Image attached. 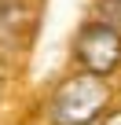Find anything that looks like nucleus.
<instances>
[{
    "instance_id": "obj_1",
    "label": "nucleus",
    "mask_w": 121,
    "mask_h": 125,
    "mask_svg": "<svg viewBox=\"0 0 121 125\" xmlns=\"http://www.w3.org/2000/svg\"><path fill=\"white\" fill-rule=\"evenodd\" d=\"M114 96L103 74H70L55 85L51 99H48V114L55 125H95L106 110H110Z\"/></svg>"
},
{
    "instance_id": "obj_2",
    "label": "nucleus",
    "mask_w": 121,
    "mask_h": 125,
    "mask_svg": "<svg viewBox=\"0 0 121 125\" xmlns=\"http://www.w3.org/2000/svg\"><path fill=\"white\" fill-rule=\"evenodd\" d=\"M74 59L84 70L110 77L121 66V30L114 22H106V19L84 22L77 30V41H74Z\"/></svg>"
},
{
    "instance_id": "obj_3",
    "label": "nucleus",
    "mask_w": 121,
    "mask_h": 125,
    "mask_svg": "<svg viewBox=\"0 0 121 125\" xmlns=\"http://www.w3.org/2000/svg\"><path fill=\"white\" fill-rule=\"evenodd\" d=\"M99 125H121V107H110V110L99 118Z\"/></svg>"
}]
</instances>
